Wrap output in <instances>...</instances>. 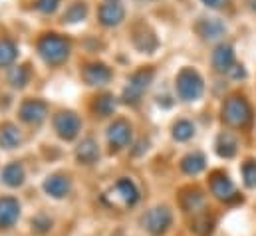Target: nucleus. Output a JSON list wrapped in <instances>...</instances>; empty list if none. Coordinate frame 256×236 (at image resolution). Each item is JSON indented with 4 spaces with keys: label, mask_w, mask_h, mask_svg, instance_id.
<instances>
[{
    "label": "nucleus",
    "mask_w": 256,
    "mask_h": 236,
    "mask_svg": "<svg viewBox=\"0 0 256 236\" xmlns=\"http://www.w3.org/2000/svg\"><path fill=\"white\" fill-rule=\"evenodd\" d=\"M110 2H118V0H110Z\"/></svg>",
    "instance_id": "nucleus-33"
},
{
    "label": "nucleus",
    "mask_w": 256,
    "mask_h": 236,
    "mask_svg": "<svg viewBox=\"0 0 256 236\" xmlns=\"http://www.w3.org/2000/svg\"><path fill=\"white\" fill-rule=\"evenodd\" d=\"M236 147H238V141H236V137L230 131H224V133L218 135V139H216V153L220 157H224V159L234 157L236 155Z\"/></svg>",
    "instance_id": "nucleus-17"
},
{
    "label": "nucleus",
    "mask_w": 256,
    "mask_h": 236,
    "mask_svg": "<svg viewBox=\"0 0 256 236\" xmlns=\"http://www.w3.org/2000/svg\"><path fill=\"white\" fill-rule=\"evenodd\" d=\"M18 56V50H16V46H14V42H10V40H0V66H8V64H12L14 60Z\"/></svg>",
    "instance_id": "nucleus-25"
},
{
    "label": "nucleus",
    "mask_w": 256,
    "mask_h": 236,
    "mask_svg": "<svg viewBox=\"0 0 256 236\" xmlns=\"http://www.w3.org/2000/svg\"><path fill=\"white\" fill-rule=\"evenodd\" d=\"M242 178H244V184L248 188H254L256 186V161L248 159L242 163Z\"/></svg>",
    "instance_id": "nucleus-28"
},
{
    "label": "nucleus",
    "mask_w": 256,
    "mask_h": 236,
    "mask_svg": "<svg viewBox=\"0 0 256 236\" xmlns=\"http://www.w3.org/2000/svg\"><path fill=\"white\" fill-rule=\"evenodd\" d=\"M131 141V125L126 119H118L114 125H110L108 129V143L112 147V151H120L124 147H128Z\"/></svg>",
    "instance_id": "nucleus-8"
},
{
    "label": "nucleus",
    "mask_w": 256,
    "mask_h": 236,
    "mask_svg": "<svg viewBox=\"0 0 256 236\" xmlns=\"http://www.w3.org/2000/svg\"><path fill=\"white\" fill-rule=\"evenodd\" d=\"M46 116H48V106L40 100H28L20 108V118L26 123H32V125L42 123L46 119Z\"/></svg>",
    "instance_id": "nucleus-10"
},
{
    "label": "nucleus",
    "mask_w": 256,
    "mask_h": 236,
    "mask_svg": "<svg viewBox=\"0 0 256 236\" xmlns=\"http://www.w3.org/2000/svg\"><path fill=\"white\" fill-rule=\"evenodd\" d=\"M38 52L48 64H62L68 58L70 44L56 34H48L38 42Z\"/></svg>",
    "instance_id": "nucleus-4"
},
{
    "label": "nucleus",
    "mask_w": 256,
    "mask_h": 236,
    "mask_svg": "<svg viewBox=\"0 0 256 236\" xmlns=\"http://www.w3.org/2000/svg\"><path fill=\"white\" fill-rule=\"evenodd\" d=\"M26 80H28V70H26V68H16V70L12 72V76H10V82H12L16 88H22V86L26 84Z\"/></svg>",
    "instance_id": "nucleus-30"
},
{
    "label": "nucleus",
    "mask_w": 256,
    "mask_h": 236,
    "mask_svg": "<svg viewBox=\"0 0 256 236\" xmlns=\"http://www.w3.org/2000/svg\"><path fill=\"white\" fill-rule=\"evenodd\" d=\"M76 157H78V161H80V163H86V165L96 163V161L100 159V149H98V143H96L92 137L84 139V141L80 143L78 151H76Z\"/></svg>",
    "instance_id": "nucleus-16"
},
{
    "label": "nucleus",
    "mask_w": 256,
    "mask_h": 236,
    "mask_svg": "<svg viewBox=\"0 0 256 236\" xmlns=\"http://www.w3.org/2000/svg\"><path fill=\"white\" fill-rule=\"evenodd\" d=\"M196 30H198V34H200L202 38L212 40V38H218V36L224 32V26H222L218 20H202V22H198Z\"/></svg>",
    "instance_id": "nucleus-22"
},
{
    "label": "nucleus",
    "mask_w": 256,
    "mask_h": 236,
    "mask_svg": "<svg viewBox=\"0 0 256 236\" xmlns=\"http://www.w3.org/2000/svg\"><path fill=\"white\" fill-rule=\"evenodd\" d=\"M20 141H22L20 131L12 123H6L0 127V149H14L20 145Z\"/></svg>",
    "instance_id": "nucleus-18"
},
{
    "label": "nucleus",
    "mask_w": 256,
    "mask_h": 236,
    "mask_svg": "<svg viewBox=\"0 0 256 236\" xmlns=\"http://www.w3.org/2000/svg\"><path fill=\"white\" fill-rule=\"evenodd\" d=\"M202 78L198 76L196 70L192 68H183L177 76V94L185 102H196L202 96Z\"/></svg>",
    "instance_id": "nucleus-3"
},
{
    "label": "nucleus",
    "mask_w": 256,
    "mask_h": 236,
    "mask_svg": "<svg viewBox=\"0 0 256 236\" xmlns=\"http://www.w3.org/2000/svg\"><path fill=\"white\" fill-rule=\"evenodd\" d=\"M124 16H126V10L118 2H110V4H104L100 8V20L106 26H118L124 20Z\"/></svg>",
    "instance_id": "nucleus-14"
},
{
    "label": "nucleus",
    "mask_w": 256,
    "mask_h": 236,
    "mask_svg": "<svg viewBox=\"0 0 256 236\" xmlns=\"http://www.w3.org/2000/svg\"><path fill=\"white\" fill-rule=\"evenodd\" d=\"M181 204H183V208L185 210H189V212H194V210H200L202 206H204V194L198 190V188H189V190H185L183 194H181Z\"/></svg>",
    "instance_id": "nucleus-20"
},
{
    "label": "nucleus",
    "mask_w": 256,
    "mask_h": 236,
    "mask_svg": "<svg viewBox=\"0 0 256 236\" xmlns=\"http://www.w3.org/2000/svg\"><path fill=\"white\" fill-rule=\"evenodd\" d=\"M192 135H194V125L187 119H181L173 125V137L177 141H189Z\"/></svg>",
    "instance_id": "nucleus-24"
},
{
    "label": "nucleus",
    "mask_w": 256,
    "mask_h": 236,
    "mask_svg": "<svg viewBox=\"0 0 256 236\" xmlns=\"http://www.w3.org/2000/svg\"><path fill=\"white\" fill-rule=\"evenodd\" d=\"M212 66L216 72H230L234 66V52L228 44H220L212 54Z\"/></svg>",
    "instance_id": "nucleus-13"
},
{
    "label": "nucleus",
    "mask_w": 256,
    "mask_h": 236,
    "mask_svg": "<svg viewBox=\"0 0 256 236\" xmlns=\"http://www.w3.org/2000/svg\"><path fill=\"white\" fill-rule=\"evenodd\" d=\"M222 119L230 125V127H238V129H244L252 123V110L248 106V102L240 96H230L226 102H224V108H222Z\"/></svg>",
    "instance_id": "nucleus-2"
},
{
    "label": "nucleus",
    "mask_w": 256,
    "mask_h": 236,
    "mask_svg": "<svg viewBox=\"0 0 256 236\" xmlns=\"http://www.w3.org/2000/svg\"><path fill=\"white\" fill-rule=\"evenodd\" d=\"M210 190H212V194H214L216 198L226 200V202L232 200V198H234V200L238 198L232 180L228 178V175H224V173H220V171H216V173L210 175Z\"/></svg>",
    "instance_id": "nucleus-9"
},
{
    "label": "nucleus",
    "mask_w": 256,
    "mask_h": 236,
    "mask_svg": "<svg viewBox=\"0 0 256 236\" xmlns=\"http://www.w3.org/2000/svg\"><path fill=\"white\" fill-rule=\"evenodd\" d=\"M86 12H88L86 4L84 2H76V4H72L68 8V12L64 14V20L66 22H80L82 18H86Z\"/></svg>",
    "instance_id": "nucleus-26"
},
{
    "label": "nucleus",
    "mask_w": 256,
    "mask_h": 236,
    "mask_svg": "<svg viewBox=\"0 0 256 236\" xmlns=\"http://www.w3.org/2000/svg\"><path fill=\"white\" fill-rule=\"evenodd\" d=\"M181 169H183L187 175H198V173L204 169V155L198 153V151L189 153V155L181 161Z\"/></svg>",
    "instance_id": "nucleus-21"
},
{
    "label": "nucleus",
    "mask_w": 256,
    "mask_h": 236,
    "mask_svg": "<svg viewBox=\"0 0 256 236\" xmlns=\"http://www.w3.org/2000/svg\"><path fill=\"white\" fill-rule=\"evenodd\" d=\"M60 0H36V8L42 12H54Z\"/></svg>",
    "instance_id": "nucleus-31"
},
{
    "label": "nucleus",
    "mask_w": 256,
    "mask_h": 236,
    "mask_svg": "<svg viewBox=\"0 0 256 236\" xmlns=\"http://www.w3.org/2000/svg\"><path fill=\"white\" fill-rule=\"evenodd\" d=\"M70 188H72V180L66 175H52L44 180V190L52 198H64L68 196Z\"/></svg>",
    "instance_id": "nucleus-12"
},
{
    "label": "nucleus",
    "mask_w": 256,
    "mask_h": 236,
    "mask_svg": "<svg viewBox=\"0 0 256 236\" xmlns=\"http://www.w3.org/2000/svg\"><path fill=\"white\" fill-rule=\"evenodd\" d=\"M171 220H173V216L167 206H155L143 216V228L155 236L163 234L171 226Z\"/></svg>",
    "instance_id": "nucleus-6"
},
{
    "label": "nucleus",
    "mask_w": 256,
    "mask_h": 236,
    "mask_svg": "<svg viewBox=\"0 0 256 236\" xmlns=\"http://www.w3.org/2000/svg\"><path fill=\"white\" fill-rule=\"evenodd\" d=\"M104 200L114 208H129L139 200V190L131 178H120L104 192Z\"/></svg>",
    "instance_id": "nucleus-1"
},
{
    "label": "nucleus",
    "mask_w": 256,
    "mask_h": 236,
    "mask_svg": "<svg viewBox=\"0 0 256 236\" xmlns=\"http://www.w3.org/2000/svg\"><path fill=\"white\" fill-rule=\"evenodd\" d=\"M204 4H208V6H218L220 4V0H202Z\"/></svg>",
    "instance_id": "nucleus-32"
},
{
    "label": "nucleus",
    "mask_w": 256,
    "mask_h": 236,
    "mask_svg": "<svg viewBox=\"0 0 256 236\" xmlns=\"http://www.w3.org/2000/svg\"><path fill=\"white\" fill-rule=\"evenodd\" d=\"M54 129H56V133L62 139L72 141L74 137H78V133L82 129V121H80V118L76 114H72V112H62V114H58L54 118Z\"/></svg>",
    "instance_id": "nucleus-7"
},
{
    "label": "nucleus",
    "mask_w": 256,
    "mask_h": 236,
    "mask_svg": "<svg viewBox=\"0 0 256 236\" xmlns=\"http://www.w3.org/2000/svg\"><path fill=\"white\" fill-rule=\"evenodd\" d=\"M20 216V202L14 196L0 198V228H10Z\"/></svg>",
    "instance_id": "nucleus-11"
},
{
    "label": "nucleus",
    "mask_w": 256,
    "mask_h": 236,
    "mask_svg": "<svg viewBox=\"0 0 256 236\" xmlns=\"http://www.w3.org/2000/svg\"><path fill=\"white\" fill-rule=\"evenodd\" d=\"M84 80L90 86H104L112 80V72L104 64H92L84 70Z\"/></svg>",
    "instance_id": "nucleus-15"
},
{
    "label": "nucleus",
    "mask_w": 256,
    "mask_h": 236,
    "mask_svg": "<svg viewBox=\"0 0 256 236\" xmlns=\"http://www.w3.org/2000/svg\"><path fill=\"white\" fill-rule=\"evenodd\" d=\"M153 76H155V72H153L151 68L135 72V74L129 78L128 86H126V90H124V102H128V104L139 102V98L143 96V92H145V90L149 88V84L153 82Z\"/></svg>",
    "instance_id": "nucleus-5"
},
{
    "label": "nucleus",
    "mask_w": 256,
    "mask_h": 236,
    "mask_svg": "<svg viewBox=\"0 0 256 236\" xmlns=\"http://www.w3.org/2000/svg\"><path fill=\"white\" fill-rule=\"evenodd\" d=\"M114 110H116V102H114L112 96H104V98H100V100L96 102V112H98V116H102V118L112 116Z\"/></svg>",
    "instance_id": "nucleus-27"
},
{
    "label": "nucleus",
    "mask_w": 256,
    "mask_h": 236,
    "mask_svg": "<svg viewBox=\"0 0 256 236\" xmlns=\"http://www.w3.org/2000/svg\"><path fill=\"white\" fill-rule=\"evenodd\" d=\"M191 228L198 236H208L210 230H212V218H210L206 212H200V214H196V216L192 218Z\"/></svg>",
    "instance_id": "nucleus-23"
},
{
    "label": "nucleus",
    "mask_w": 256,
    "mask_h": 236,
    "mask_svg": "<svg viewBox=\"0 0 256 236\" xmlns=\"http://www.w3.org/2000/svg\"><path fill=\"white\" fill-rule=\"evenodd\" d=\"M50 228H52V220H50L46 214H38V216L32 218V230H34L36 234H44V232H48Z\"/></svg>",
    "instance_id": "nucleus-29"
},
{
    "label": "nucleus",
    "mask_w": 256,
    "mask_h": 236,
    "mask_svg": "<svg viewBox=\"0 0 256 236\" xmlns=\"http://www.w3.org/2000/svg\"><path fill=\"white\" fill-rule=\"evenodd\" d=\"M24 167L20 163H10L2 169V180L8 184V186H20L24 182Z\"/></svg>",
    "instance_id": "nucleus-19"
}]
</instances>
